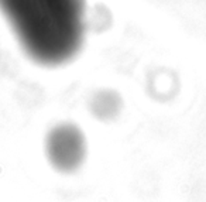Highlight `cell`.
<instances>
[{
	"label": "cell",
	"instance_id": "6da1fadb",
	"mask_svg": "<svg viewBox=\"0 0 206 202\" xmlns=\"http://www.w3.org/2000/svg\"><path fill=\"white\" fill-rule=\"evenodd\" d=\"M0 13L34 62L58 66L81 51L86 0H0Z\"/></svg>",
	"mask_w": 206,
	"mask_h": 202
}]
</instances>
